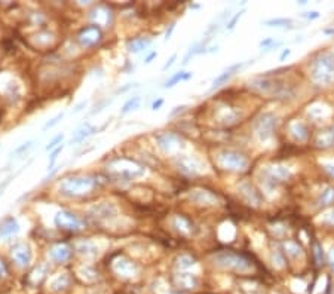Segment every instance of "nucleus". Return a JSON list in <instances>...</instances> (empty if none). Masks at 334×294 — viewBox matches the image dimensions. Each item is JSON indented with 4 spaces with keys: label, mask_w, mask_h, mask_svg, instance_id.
<instances>
[{
    "label": "nucleus",
    "mask_w": 334,
    "mask_h": 294,
    "mask_svg": "<svg viewBox=\"0 0 334 294\" xmlns=\"http://www.w3.org/2000/svg\"><path fill=\"white\" fill-rule=\"evenodd\" d=\"M316 146L324 147V149H325V147L334 146V125L330 126V128H327V129H324V131H321L318 134V137H316Z\"/></svg>",
    "instance_id": "obj_23"
},
{
    "label": "nucleus",
    "mask_w": 334,
    "mask_h": 294,
    "mask_svg": "<svg viewBox=\"0 0 334 294\" xmlns=\"http://www.w3.org/2000/svg\"><path fill=\"white\" fill-rule=\"evenodd\" d=\"M108 171L113 174L116 178H125V180H132L135 177H141L144 174V170L137 165L134 161L129 159H115L113 162H110Z\"/></svg>",
    "instance_id": "obj_4"
},
{
    "label": "nucleus",
    "mask_w": 334,
    "mask_h": 294,
    "mask_svg": "<svg viewBox=\"0 0 334 294\" xmlns=\"http://www.w3.org/2000/svg\"><path fill=\"white\" fill-rule=\"evenodd\" d=\"M51 259L57 263H66L72 257V248L67 244H57L51 250Z\"/></svg>",
    "instance_id": "obj_12"
},
{
    "label": "nucleus",
    "mask_w": 334,
    "mask_h": 294,
    "mask_svg": "<svg viewBox=\"0 0 334 294\" xmlns=\"http://www.w3.org/2000/svg\"><path fill=\"white\" fill-rule=\"evenodd\" d=\"M18 232H20V224L14 217L6 219L2 223V226H0V236L2 238H9L15 233H18Z\"/></svg>",
    "instance_id": "obj_22"
},
{
    "label": "nucleus",
    "mask_w": 334,
    "mask_h": 294,
    "mask_svg": "<svg viewBox=\"0 0 334 294\" xmlns=\"http://www.w3.org/2000/svg\"><path fill=\"white\" fill-rule=\"evenodd\" d=\"M242 14H244V11H241V12H238L232 20H231V23L228 24V30H232V28H235V25H236V23L239 21V18L242 17Z\"/></svg>",
    "instance_id": "obj_42"
},
{
    "label": "nucleus",
    "mask_w": 334,
    "mask_h": 294,
    "mask_svg": "<svg viewBox=\"0 0 334 294\" xmlns=\"http://www.w3.org/2000/svg\"><path fill=\"white\" fill-rule=\"evenodd\" d=\"M6 275H8V266L2 259H0V279L5 278Z\"/></svg>",
    "instance_id": "obj_43"
},
{
    "label": "nucleus",
    "mask_w": 334,
    "mask_h": 294,
    "mask_svg": "<svg viewBox=\"0 0 334 294\" xmlns=\"http://www.w3.org/2000/svg\"><path fill=\"white\" fill-rule=\"evenodd\" d=\"M176 164H177V168L186 175H198L202 171L201 162L196 158H192V156H187V155L179 156Z\"/></svg>",
    "instance_id": "obj_11"
},
{
    "label": "nucleus",
    "mask_w": 334,
    "mask_h": 294,
    "mask_svg": "<svg viewBox=\"0 0 334 294\" xmlns=\"http://www.w3.org/2000/svg\"><path fill=\"white\" fill-rule=\"evenodd\" d=\"M116 213L118 210L113 204H103L91 210V216L95 220H108L110 217H115Z\"/></svg>",
    "instance_id": "obj_14"
},
{
    "label": "nucleus",
    "mask_w": 334,
    "mask_h": 294,
    "mask_svg": "<svg viewBox=\"0 0 334 294\" xmlns=\"http://www.w3.org/2000/svg\"><path fill=\"white\" fill-rule=\"evenodd\" d=\"M157 144L165 153H174L176 150L180 149L181 138L174 132H165L157 135Z\"/></svg>",
    "instance_id": "obj_10"
},
{
    "label": "nucleus",
    "mask_w": 334,
    "mask_h": 294,
    "mask_svg": "<svg viewBox=\"0 0 334 294\" xmlns=\"http://www.w3.org/2000/svg\"><path fill=\"white\" fill-rule=\"evenodd\" d=\"M176 58H177V55H176V54H174V55H173V57H171V58H170V60H168V61H166V64H165V66H163V69H162V70H163V72H165V70H168V69H170V67H171V66H173V64H174V61H176Z\"/></svg>",
    "instance_id": "obj_49"
},
{
    "label": "nucleus",
    "mask_w": 334,
    "mask_h": 294,
    "mask_svg": "<svg viewBox=\"0 0 334 294\" xmlns=\"http://www.w3.org/2000/svg\"><path fill=\"white\" fill-rule=\"evenodd\" d=\"M69 284H70V278L67 275H60L52 281L51 287L53 291H63L69 287Z\"/></svg>",
    "instance_id": "obj_28"
},
{
    "label": "nucleus",
    "mask_w": 334,
    "mask_h": 294,
    "mask_svg": "<svg viewBox=\"0 0 334 294\" xmlns=\"http://www.w3.org/2000/svg\"><path fill=\"white\" fill-rule=\"evenodd\" d=\"M290 54H291V49H288V48H287V49H284L283 54L280 55V61H284V60H285Z\"/></svg>",
    "instance_id": "obj_51"
},
{
    "label": "nucleus",
    "mask_w": 334,
    "mask_h": 294,
    "mask_svg": "<svg viewBox=\"0 0 334 294\" xmlns=\"http://www.w3.org/2000/svg\"><path fill=\"white\" fill-rule=\"evenodd\" d=\"M284 248H285V253L290 257H293V259H297L299 256H302V248L299 247V244H296V242H285Z\"/></svg>",
    "instance_id": "obj_31"
},
{
    "label": "nucleus",
    "mask_w": 334,
    "mask_h": 294,
    "mask_svg": "<svg viewBox=\"0 0 334 294\" xmlns=\"http://www.w3.org/2000/svg\"><path fill=\"white\" fill-rule=\"evenodd\" d=\"M322 167H324V170L334 178V162H325Z\"/></svg>",
    "instance_id": "obj_44"
},
{
    "label": "nucleus",
    "mask_w": 334,
    "mask_h": 294,
    "mask_svg": "<svg viewBox=\"0 0 334 294\" xmlns=\"http://www.w3.org/2000/svg\"><path fill=\"white\" fill-rule=\"evenodd\" d=\"M174 227L177 229V230H180V232H184V233H187L189 230H190V223L184 219V217H181V216H177L176 219H174Z\"/></svg>",
    "instance_id": "obj_33"
},
{
    "label": "nucleus",
    "mask_w": 334,
    "mask_h": 294,
    "mask_svg": "<svg viewBox=\"0 0 334 294\" xmlns=\"http://www.w3.org/2000/svg\"><path fill=\"white\" fill-rule=\"evenodd\" d=\"M163 100H162V98H157V100L156 101H153V104H152V110H159L162 106H163Z\"/></svg>",
    "instance_id": "obj_47"
},
{
    "label": "nucleus",
    "mask_w": 334,
    "mask_h": 294,
    "mask_svg": "<svg viewBox=\"0 0 334 294\" xmlns=\"http://www.w3.org/2000/svg\"><path fill=\"white\" fill-rule=\"evenodd\" d=\"M250 86L254 88L256 91L258 92H263V94H269V92H275V88H276V83L275 80L269 79L267 76H261V77H256L250 82Z\"/></svg>",
    "instance_id": "obj_15"
},
{
    "label": "nucleus",
    "mask_w": 334,
    "mask_h": 294,
    "mask_svg": "<svg viewBox=\"0 0 334 294\" xmlns=\"http://www.w3.org/2000/svg\"><path fill=\"white\" fill-rule=\"evenodd\" d=\"M113 269L118 275L121 276H132L134 273H137V266L132 263V262H128L125 259H121L118 260L115 265H113Z\"/></svg>",
    "instance_id": "obj_19"
},
{
    "label": "nucleus",
    "mask_w": 334,
    "mask_h": 294,
    "mask_svg": "<svg viewBox=\"0 0 334 294\" xmlns=\"http://www.w3.org/2000/svg\"><path fill=\"white\" fill-rule=\"evenodd\" d=\"M214 265L228 270L235 272H247L251 269V260L242 254L232 253V251H220L214 256Z\"/></svg>",
    "instance_id": "obj_3"
},
{
    "label": "nucleus",
    "mask_w": 334,
    "mask_h": 294,
    "mask_svg": "<svg viewBox=\"0 0 334 294\" xmlns=\"http://www.w3.org/2000/svg\"><path fill=\"white\" fill-rule=\"evenodd\" d=\"M290 132H291L293 138L296 141H300V143L306 141L308 140V135H309L308 126L303 122H299V121H296V122H293L290 125Z\"/></svg>",
    "instance_id": "obj_21"
},
{
    "label": "nucleus",
    "mask_w": 334,
    "mask_h": 294,
    "mask_svg": "<svg viewBox=\"0 0 334 294\" xmlns=\"http://www.w3.org/2000/svg\"><path fill=\"white\" fill-rule=\"evenodd\" d=\"M310 79L316 85L328 86L334 82V54L322 52L310 64Z\"/></svg>",
    "instance_id": "obj_1"
},
{
    "label": "nucleus",
    "mask_w": 334,
    "mask_h": 294,
    "mask_svg": "<svg viewBox=\"0 0 334 294\" xmlns=\"http://www.w3.org/2000/svg\"><path fill=\"white\" fill-rule=\"evenodd\" d=\"M63 149H64V146H60V147H57L55 150H52V153L49 155V165H48L49 170L52 168V165L55 164V161H57V158H58V155L63 152Z\"/></svg>",
    "instance_id": "obj_38"
},
{
    "label": "nucleus",
    "mask_w": 334,
    "mask_h": 294,
    "mask_svg": "<svg viewBox=\"0 0 334 294\" xmlns=\"http://www.w3.org/2000/svg\"><path fill=\"white\" fill-rule=\"evenodd\" d=\"M156 57H157V54H156V52H152V54H150V55L144 60V61H146V64H150V63H152V60H154Z\"/></svg>",
    "instance_id": "obj_53"
},
{
    "label": "nucleus",
    "mask_w": 334,
    "mask_h": 294,
    "mask_svg": "<svg viewBox=\"0 0 334 294\" xmlns=\"http://www.w3.org/2000/svg\"><path fill=\"white\" fill-rule=\"evenodd\" d=\"M266 174L269 175V180H272L273 183L275 181H284L287 178L291 177V172L287 167H281V165H276V167H270Z\"/></svg>",
    "instance_id": "obj_18"
},
{
    "label": "nucleus",
    "mask_w": 334,
    "mask_h": 294,
    "mask_svg": "<svg viewBox=\"0 0 334 294\" xmlns=\"http://www.w3.org/2000/svg\"><path fill=\"white\" fill-rule=\"evenodd\" d=\"M241 67H244V64L241 63V64H233V66H231L229 69H226L225 72L223 73H220L215 79H214V82H212V86H211V91H214V89H217V88H220L221 85H225Z\"/></svg>",
    "instance_id": "obj_16"
},
{
    "label": "nucleus",
    "mask_w": 334,
    "mask_h": 294,
    "mask_svg": "<svg viewBox=\"0 0 334 294\" xmlns=\"http://www.w3.org/2000/svg\"><path fill=\"white\" fill-rule=\"evenodd\" d=\"M63 140H64V135H63V134H60V135H57V137H53V138L49 141V144L46 146V150H48V152H49V150H55L57 147H60V144H61Z\"/></svg>",
    "instance_id": "obj_37"
},
{
    "label": "nucleus",
    "mask_w": 334,
    "mask_h": 294,
    "mask_svg": "<svg viewBox=\"0 0 334 294\" xmlns=\"http://www.w3.org/2000/svg\"><path fill=\"white\" fill-rule=\"evenodd\" d=\"M91 18L97 23V25H107L111 21V12L104 6H98L91 12Z\"/></svg>",
    "instance_id": "obj_20"
},
{
    "label": "nucleus",
    "mask_w": 334,
    "mask_h": 294,
    "mask_svg": "<svg viewBox=\"0 0 334 294\" xmlns=\"http://www.w3.org/2000/svg\"><path fill=\"white\" fill-rule=\"evenodd\" d=\"M302 17L303 18H308V20H318L321 17V14L318 11H310V12H303Z\"/></svg>",
    "instance_id": "obj_41"
},
{
    "label": "nucleus",
    "mask_w": 334,
    "mask_h": 294,
    "mask_svg": "<svg viewBox=\"0 0 334 294\" xmlns=\"http://www.w3.org/2000/svg\"><path fill=\"white\" fill-rule=\"evenodd\" d=\"M63 118H64V113L61 112V113H58V115L55 116V118H52V119H51V121H49V122L43 126V129H51V128H53V126L57 125V123H58Z\"/></svg>",
    "instance_id": "obj_39"
},
{
    "label": "nucleus",
    "mask_w": 334,
    "mask_h": 294,
    "mask_svg": "<svg viewBox=\"0 0 334 294\" xmlns=\"http://www.w3.org/2000/svg\"><path fill=\"white\" fill-rule=\"evenodd\" d=\"M190 199L193 202L199 204V205H212L217 201L215 196L212 193L206 192V190H193L190 193Z\"/></svg>",
    "instance_id": "obj_17"
},
{
    "label": "nucleus",
    "mask_w": 334,
    "mask_h": 294,
    "mask_svg": "<svg viewBox=\"0 0 334 294\" xmlns=\"http://www.w3.org/2000/svg\"><path fill=\"white\" fill-rule=\"evenodd\" d=\"M174 28H176V24L173 23V24L170 25V28H168V30H166V33H165V40H168V39H171V34H173Z\"/></svg>",
    "instance_id": "obj_50"
},
{
    "label": "nucleus",
    "mask_w": 334,
    "mask_h": 294,
    "mask_svg": "<svg viewBox=\"0 0 334 294\" xmlns=\"http://www.w3.org/2000/svg\"><path fill=\"white\" fill-rule=\"evenodd\" d=\"M12 260L20 266V268H27L30 266L31 260H33V253L31 248L28 247L27 244H17L15 247L11 251Z\"/></svg>",
    "instance_id": "obj_9"
},
{
    "label": "nucleus",
    "mask_w": 334,
    "mask_h": 294,
    "mask_svg": "<svg viewBox=\"0 0 334 294\" xmlns=\"http://www.w3.org/2000/svg\"><path fill=\"white\" fill-rule=\"evenodd\" d=\"M313 256H315V262L318 266H321L324 263V250H322V245L315 241L313 242Z\"/></svg>",
    "instance_id": "obj_35"
},
{
    "label": "nucleus",
    "mask_w": 334,
    "mask_h": 294,
    "mask_svg": "<svg viewBox=\"0 0 334 294\" xmlns=\"http://www.w3.org/2000/svg\"><path fill=\"white\" fill-rule=\"evenodd\" d=\"M31 146H33V141H27V143H24L23 146H20L18 149L12 153V156H14V155H20V153H23L24 150H28Z\"/></svg>",
    "instance_id": "obj_40"
},
{
    "label": "nucleus",
    "mask_w": 334,
    "mask_h": 294,
    "mask_svg": "<svg viewBox=\"0 0 334 294\" xmlns=\"http://www.w3.org/2000/svg\"><path fill=\"white\" fill-rule=\"evenodd\" d=\"M152 43L150 39L147 37H137V39H132L129 40L128 43V49H129V52H134V54H138L141 51H144V49Z\"/></svg>",
    "instance_id": "obj_26"
},
{
    "label": "nucleus",
    "mask_w": 334,
    "mask_h": 294,
    "mask_svg": "<svg viewBox=\"0 0 334 294\" xmlns=\"http://www.w3.org/2000/svg\"><path fill=\"white\" fill-rule=\"evenodd\" d=\"M324 221L328 223V224H331V226H334V210L330 211V213H327V214L324 216Z\"/></svg>",
    "instance_id": "obj_45"
},
{
    "label": "nucleus",
    "mask_w": 334,
    "mask_h": 294,
    "mask_svg": "<svg viewBox=\"0 0 334 294\" xmlns=\"http://www.w3.org/2000/svg\"><path fill=\"white\" fill-rule=\"evenodd\" d=\"M324 33H327V34H334V30H324Z\"/></svg>",
    "instance_id": "obj_55"
},
{
    "label": "nucleus",
    "mask_w": 334,
    "mask_h": 294,
    "mask_svg": "<svg viewBox=\"0 0 334 294\" xmlns=\"http://www.w3.org/2000/svg\"><path fill=\"white\" fill-rule=\"evenodd\" d=\"M319 205H330L334 202V187H325L319 195Z\"/></svg>",
    "instance_id": "obj_29"
},
{
    "label": "nucleus",
    "mask_w": 334,
    "mask_h": 294,
    "mask_svg": "<svg viewBox=\"0 0 334 294\" xmlns=\"http://www.w3.org/2000/svg\"><path fill=\"white\" fill-rule=\"evenodd\" d=\"M273 42H275V39H272V37H269V39H264V40H261L260 42V48H269V46H272L273 45Z\"/></svg>",
    "instance_id": "obj_46"
},
{
    "label": "nucleus",
    "mask_w": 334,
    "mask_h": 294,
    "mask_svg": "<svg viewBox=\"0 0 334 294\" xmlns=\"http://www.w3.org/2000/svg\"><path fill=\"white\" fill-rule=\"evenodd\" d=\"M198 278L192 273H179L176 275V284L180 288H186V290H192L198 285Z\"/></svg>",
    "instance_id": "obj_24"
},
{
    "label": "nucleus",
    "mask_w": 334,
    "mask_h": 294,
    "mask_svg": "<svg viewBox=\"0 0 334 294\" xmlns=\"http://www.w3.org/2000/svg\"><path fill=\"white\" fill-rule=\"evenodd\" d=\"M276 125H278V118L273 113L266 112V113H261L254 121L253 129H254V134L258 138V141L266 143V141H269L272 138Z\"/></svg>",
    "instance_id": "obj_5"
},
{
    "label": "nucleus",
    "mask_w": 334,
    "mask_h": 294,
    "mask_svg": "<svg viewBox=\"0 0 334 294\" xmlns=\"http://www.w3.org/2000/svg\"><path fill=\"white\" fill-rule=\"evenodd\" d=\"M328 265H330V269L334 272V248L328 253Z\"/></svg>",
    "instance_id": "obj_48"
},
{
    "label": "nucleus",
    "mask_w": 334,
    "mask_h": 294,
    "mask_svg": "<svg viewBox=\"0 0 334 294\" xmlns=\"http://www.w3.org/2000/svg\"><path fill=\"white\" fill-rule=\"evenodd\" d=\"M95 186L97 180L94 177L77 175L63 180V183L60 184V192L66 196H70V198H76V196H83L89 193Z\"/></svg>",
    "instance_id": "obj_2"
},
{
    "label": "nucleus",
    "mask_w": 334,
    "mask_h": 294,
    "mask_svg": "<svg viewBox=\"0 0 334 294\" xmlns=\"http://www.w3.org/2000/svg\"><path fill=\"white\" fill-rule=\"evenodd\" d=\"M53 221H55V226H57L58 229L69 230V232H79L85 227L83 221L75 213L67 211V210L58 211L57 216H55V219H53Z\"/></svg>",
    "instance_id": "obj_7"
},
{
    "label": "nucleus",
    "mask_w": 334,
    "mask_h": 294,
    "mask_svg": "<svg viewBox=\"0 0 334 294\" xmlns=\"http://www.w3.org/2000/svg\"><path fill=\"white\" fill-rule=\"evenodd\" d=\"M293 21L290 18H273V20L264 21V25H267V27H287Z\"/></svg>",
    "instance_id": "obj_34"
},
{
    "label": "nucleus",
    "mask_w": 334,
    "mask_h": 294,
    "mask_svg": "<svg viewBox=\"0 0 334 294\" xmlns=\"http://www.w3.org/2000/svg\"><path fill=\"white\" fill-rule=\"evenodd\" d=\"M239 193L242 198L248 202V204H253V205H260L261 202V195L256 190L254 186H251L250 183H244L241 184L239 187Z\"/></svg>",
    "instance_id": "obj_13"
},
{
    "label": "nucleus",
    "mask_w": 334,
    "mask_h": 294,
    "mask_svg": "<svg viewBox=\"0 0 334 294\" xmlns=\"http://www.w3.org/2000/svg\"><path fill=\"white\" fill-rule=\"evenodd\" d=\"M77 251L80 254H83V256H95V254H98L97 247H95L94 244H91V242H82V244H79Z\"/></svg>",
    "instance_id": "obj_30"
},
{
    "label": "nucleus",
    "mask_w": 334,
    "mask_h": 294,
    "mask_svg": "<svg viewBox=\"0 0 334 294\" xmlns=\"http://www.w3.org/2000/svg\"><path fill=\"white\" fill-rule=\"evenodd\" d=\"M94 132H95V128H94L92 125H89V123H85V125H82V126L73 134L70 143H72V144H73V143H80V141H83L85 138H88L89 135H92Z\"/></svg>",
    "instance_id": "obj_25"
},
{
    "label": "nucleus",
    "mask_w": 334,
    "mask_h": 294,
    "mask_svg": "<svg viewBox=\"0 0 334 294\" xmlns=\"http://www.w3.org/2000/svg\"><path fill=\"white\" fill-rule=\"evenodd\" d=\"M189 79H192V72H179V73H176L170 80H166L165 88H173V86L177 85L179 82L189 80Z\"/></svg>",
    "instance_id": "obj_27"
},
{
    "label": "nucleus",
    "mask_w": 334,
    "mask_h": 294,
    "mask_svg": "<svg viewBox=\"0 0 334 294\" xmlns=\"http://www.w3.org/2000/svg\"><path fill=\"white\" fill-rule=\"evenodd\" d=\"M77 40L83 48H92L95 46L100 40H101V30L97 24L94 25H88L85 28L80 30V33L77 34Z\"/></svg>",
    "instance_id": "obj_8"
},
{
    "label": "nucleus",
    "mask_w": 334,
    "mask_h": 294,
    "mask_svg": "<svg viewBox=\"0 0 334 294\" xmlns=\"http://www.w3.org/2000/svg\"><path fill=\"white\" fill-rule=\"evenodd\" d=\"M85 106H86V101H82L80 104H77V106H76V109H75V113L80 112V110H82V107H85Z\"/></svg>",
    "instance_id": "obj_54"
},
{
    "label": "nucleus",
    "mask_w": 334,
    "mask_h": 294,
    "mask_svg": "<svg viewBox=\"0 0 334 294\" xmlns=\"http://www.w3.org/2000/svg\"><path fill=\"white\" fill-rule=\"evenodd\" d=\"M184 109H186V106H179V107H176V109H174V110H173V112L170 113V116H176L177 113H181V112H183Z\"/></svg>",
    "instance_id": "obj_52"
},
{
    "label": "nucleus",
    "mask_w": 334,
    "mask_h": 294,
    "mask_svg": "<svg viewBox=\"0 0 334 294\" xmlns=\"http://www.w3.org/2000/svg\"><path fill=\"white\" fill-rule=\"evenodd\" d=\"M140 103H141V98L140 97H132V98H129V100L124 104V107H122V113L125 115V113H128V112H131V110H135V109H138V106H140Z\"/></svg>",
    "instance_id": "obj_32"
},
{
    "label": "nucleus",
    "mask_w": 334,
    "mask_h": 294,
    "mask_svg": "<svg viewBox=\"0 0 334 294\" xmlns=\"http://www.w3.org/2000/svg\"><path fill=\"white\" fill-rule=\"evenodd\" d=\"M217 161L220 167L229 171H244L248 167V159L236 150H223L218 153Z\"/></svg>",
    "instance_id": "obj_6"
},
{
    "label": "nucleus",
    "mask_w": 334,
    "mask_h": 294,
    "mask_svg": "<svg viewBox=\"0 0 334 294\" xmlns=\"http://www.w3.org/2000/svg\"><path fill=\"white\" fill-rule=\"evenodd\" d=\"M193 265H195V260L190 256H180L179 260H177V266L180 269H187V268H190Z\"/></svg>",
    "instance_id": "obj_36"
}]
</instances>
